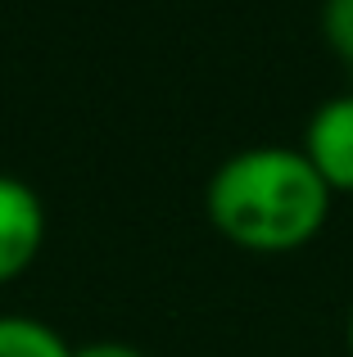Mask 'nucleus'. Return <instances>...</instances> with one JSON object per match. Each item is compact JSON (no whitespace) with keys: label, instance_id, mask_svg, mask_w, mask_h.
I'll use <instances>...</instances> for the list:
<instances>
[{"label":"nucleus","instance_id":"f257e3e1","mask_svg":"<svg viewBox=\"0 0 353 357\" xmlns=\"http://www.w3.org/2000/svg\"><path fill=\"white\" fill-rule=\"evenodd\" d=\"M209 222L249 253H290L326 227L331 190L299 149L254 145L209 181Z\"/></svg>","mask_w":353,"mask_h":357},{"label":"nucleus","instance_id":"f03ea898","mask_svg":"<svg viewBox=\"0 0 353 357\" xmlns=\"http://www.w3.org/2000/svg\"><path fill=\"white\" fill-rule=\"evenodd\" d=\"M299 154L331 195H353V96H336L313 109Z\"/></svg>","mask_w":353,"mask_h":357},{"label":"nucleus","instance_id":"7ed1b4c3","mask_svg":"<svg viewBox=\"0 0 353 357\" xmlns=\"http://www.w3.org/2000/svg\"><path fill=\"white\" fill-rule=\"evenodd\" d=\"M45 240V208L36 190L18 176L0 172V285L23 276Z\"/></svg>","mask_w":353,"mask_h":357},{"label":"nucleus","instance_id":"20e7f679","mask_svg":"<svg viewBox=\"0 0 353 357\" xmlns=\"http://www.w3.org/2000/svg\"><path fill=\"white\" fill-rule=\"evenodd\" d=\"M0 357H73V349L36 317H0Z\"/></svg>","mask_w":353,"mask_h":357},{"label":"nucleus","instance_id":"39448f33","mask_svg":"<svg viewBox=\"0 0 353 357\" xmlns=\"http://www.w3.org/2000/svg\"><path fill=\"white\" fill-rule=\"evenodd\" d=\"M322 32H326L331 50L345 63H353V0H326V9H322Z\"/></svg>","mask_w":353,"mask_h":357},{"label":"nucleus","instance_id":"423d86ee","mask_svg":"<svg viewBox=\"0 0 353 357\" xmlns=\"http://www.w3.org/2000/svg\"><path fill=\"white\" fill-rule=\"evenodd\" d=\"M73 357H145L132 344H87V349H73Z\"/></svg>","mask_w":353,"mask_h":357},{"label":"nucleus","instance_id":"0eeeda50","mask_svg":"<svg viewBox=\"0 0 353 357\" xmlns=\"http://www.w3.org/2000/svg\"><path fill=\"white\" fill-rule=\"evenodd\" d=\"M349 353H353V312H349Z\"/></svg>","mask_w":353,"mask_h":357}]
</instances>
